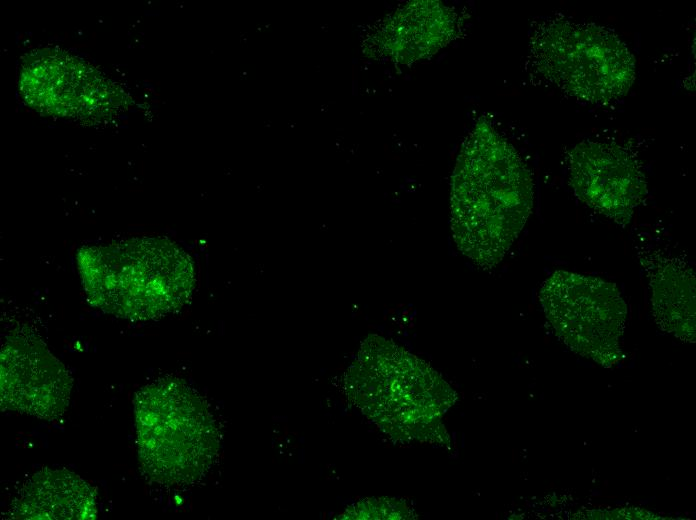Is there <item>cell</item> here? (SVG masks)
I'll return each mask as SVG.
<instances>
[{
	"label": "cell",
	"mask_w": 696,
	"mask_h": 520,
	"mask_svg": "<svg viewBox=\"0 0 696 520\" xmlns=\"http://www.w3.org/2000/svg\"><path fill=\"white\" fill-rule=\"evenodd\" d=\"M530 172L490 125L475 126L458 154L451 181V230L458 249L490 269L502 261L533 207Z\"/></svg>",
	"instance_id": "cell-1"
},
{
	"label": "cell",
	"mask_w": 696,
	"mask_h": 520,
	"mask_svg": "<svg viewBox=\"0 0 696 520\" xmlns=\"http://www.w3.org/2000/svg\"><path fill=\"white\" fill-rule=\"evenodd\" d=\"M539 298L556 336L571 351L607 367L621 359L627 305L613 283L558 270L544 281Z\"/></svg>",
	"instance_id": "cell-6"
},
{
	"label": "cell",
	"mask_w": 696,
	"mask_h": 520,
	"mask_svg": "<svg viewBox=\"0 0 696 520\" xmlns=\"http://www.w3.org/2000/svg\"><path fill=\"white\" fill-rule=\"evenodd\" d=\"M656 323L665 332L695 342V275L683 260L653 253L642 260Z\"/></svg>",
	"instance_id": "cell-11"
},
{
	"label": "cell",
	"mask_w": 696,
	"mask_h": 520,
	"mask_svg": "<svg viewBox=\"0 0 696 520\" xmlns=\"http://www.w3.org/2000/svg\"><path fill=\"white\" fill-rule=\"evenodd\" d=\"M90 304L106 314L146 321L180 310L196 285L191 256L163 237L86 244L76 255Z\"/></svg>",
	"instance_id": "cell-3"
},
{
	"label": "cell",
	"mask_w": 696,
	"mask_h": 520,
	"mask_svg": "<svg viewBox=\"0 0 696 520\" xmlns=\"http://www.w3.org/2000/svg\"><path fill=\"white\" fill-rule=\"evenodd\" d=\"M531 53L540 73L565 93L605 104L627 94L636 75L627 45L612 30L567 19L545 21Z\"/></svg>",
	"instance_id": "cell-5"
},
{
	"label": "cell",
	"mask_w": 696,
	"mask_h": 520,
	"mask_svg": "<svg viewBox=\"0 0 696 520\" xmlns=\"http://www.w3.org/2000/svg\"><path fill=\"white\" fill-rule=\"evenodd\" d=\"M413 510L394 498L365 499L348 507L340 519H412Z\"/></svg>",
	"instance_id": "cell-13"
},
{
	"label": "cell",
	"mask_w": 696,
	"mask_h": 520,
	"mask_svg": "<svg viewBox=\"0 0 696 520\" xmlns=\"http://www.w3.org/2000/svg\"><path fill=\"white\" fill-rule=\"evenodd\" d=\"M569 181L576 197L618 224L630 222L647 194L637 159L612 143L583 141L569 155Z\"/></svg>",
	"instance_id": "cell-9"
},
{
	"label": "cell",
	"mask_w": 696,
	"mask_h": 520,
	"mask_svg": "<svg viewBox=\"0 0 696 520\" xmlns=\"http://www.w3.org/2000/svg\"><path fill=\"white\" fill-rule=\"evenodd\" d=\"M0 363L2 409L45 420L65 413L72 378L41 339L28 332L9 335L2 345Z\"/></svg>",
	"instance_id": "cell-8"
},
{
	"label": "cell",
	"mask_w": 696,
	"mask_h": 520,
	"mask_svg": "<svg viewBox=\"0 0 696 520\" xmlns=\"http://www.w3.org/2000/svg\"><path fill=\"white\" fill-rule=\"evenodd\" d=\"M345 390L394 441L450 446L443 419L456 392L425 361L394 341L378 335L365 339L346 372Z\"/></svg>",
	"instance_id": "cell-2"
},
{
	"label": "cell",
	"mask_w": 696,
	"mask_h": 520,
	"mask_svg": "<svg viewBox=\"0 0 696 520\" xmlns=\"http://www.w3.org/2000/svg\"><path fill=\"white\" fill-rule=\"evenodd\" d=\"M139 461L153 481L190 484L201 478L219 450V433L205 400L183 381L162 378L134 397Z\"/></svg>",
	"instance_id": "cell-4"
},
{
	"label": "cell",
	"mask_w": 696,
	"mask_h": 520,
	"mask_svg": "<svg viewBox=\"0 0 696 520\" xmlns=\"http://www.w3.org/2000/svg\"><path fill=\"white\" fill-rule=\"evenodd\" d=\"M452 27L448 11L438 2H414L390 20L385 28V45L399 62L414 61L440 48Z\"/></svg>",
	"instance_id": "cell-12"
},
{
	"label": "cell",
	"mask_w": 696,
	"mask_h": 520,
	"mask_svg": "<svg viewBox=\"0 0 696 520\" xmlns=\"http://www.w3.org/2000/svg\"><path fill=\"white\" fill-rule=\"evenodd\" d=\"M20 87L32 107L61 117L105 116L123 100L99 71L62 51L37 50L27 57Z\"/></svg>",
	"instance_id": "cell-7"
},
{
	"label": "cell",
	"mask_w": 696,
	"mask_h": 520,
	"mask_svg": "<svg viewBox=\"0 0 696 520\" xmlns=\"http://www.w3.org/2000/svg\"><path fill=\"white\" fill-rule=\"evenodd\" d=\"M14 519L83 520L97 517L95 489L66 469H42L23 484L11 506Z\"/></svg>",
	"instance_id": "cell-10"
}]
</instances>
